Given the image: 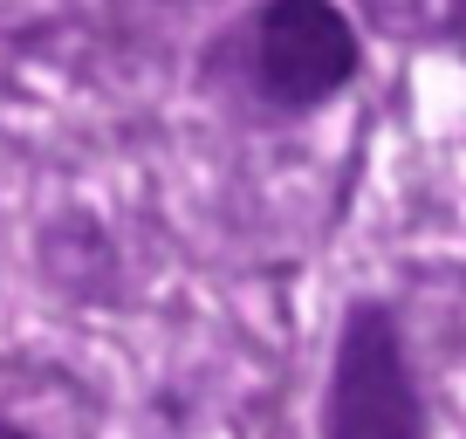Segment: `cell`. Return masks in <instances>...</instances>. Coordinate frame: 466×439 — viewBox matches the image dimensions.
<instances>
[{
    "instance_id": "1",
    "label": "cell",
    "mask_w": 466,
    "mask_h": 439,
    "mask_svg": "<svg viewBox=\"0 0 466 439\" xmlns=\"http://www.w3.org/2000/svg\"><path fill=\"white\" fill-rule=\"evenodd\" d=\"M322 439H425V398L398 316L384 302L343 309L329 384H322Z\"/></svg>"
},
{
    "instance_id": "2",
    "label": "cell",
    "mask_w": 466,
    "mask_h": 439,
    "mask_svg": "<svg viewBox=\"0 0 466 439\" xmlns=\"http://www.w3.org/2000/svg\"><path fill=\"white\" fill-rule=\"evenodd\" d=\"M364 62V42L336 0H261L248 28V76L254 97L281 117H309L343 97Z\"/></svg>"
},
{
    "instance_id": "3",
    "label": "cell",
    "mask_w": 466,
    "mask_h": 439,
    "mask_svg": "<svg viewBox=\"0 0 466 439\" xmlns=\"http://www.w3.org/2000/svg\"><path fill=\"white\" fill-rule=\"evenodd\" d=\"M0 439H35V433H21V425H0Z\"/></svg>"
}]
</instances>
